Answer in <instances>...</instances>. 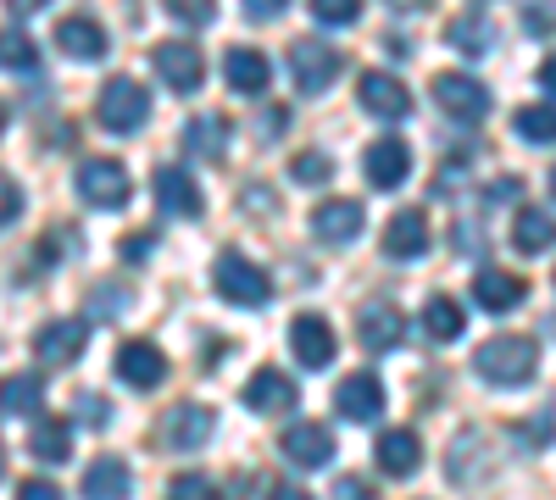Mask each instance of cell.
I'll use <instances>...</instances> for the list:
<instances>
[{
	"instance_id": "1",
	"label": "cell",
	"mask_w": 556,
	"mask_h": 500,
	"mask_svg": "<svg viewBox=\"0 0 556 500\" xmlns=\"http://www.w3.org/2000/svg\"><path fill=\"white\" fill-rule=\"evenodd\" d=\"M473 368H479V379H490V384H529V379L540 373V350H534V339H523V334H495V339H484V345L473 350Z\"/></svg>"
},
{
	"instance_id": "2",
	"label": "cell",
	"mask_w": 556,
	"mask_h": 500,
	"mask_svg": "<svg viewBox=\"0 0 556 500\" xmlns=\"http://www.w3.org/2000/svg\"><path fill=\"white\" fill-rule=\"evenodd\" d=\"M212 284H217V295H223L228 306H267V295H273V279H267L256 261H245L240 251H223V256H217Z\"/></svg>"
},
{
	"instance_id": "3",
	"label": "cell",
	"mask_w": 556,
	"mask_h": 500,
	"mask_svg": "<svg viewBox=\"0 0 556 500\" xmlns=\"http://www.w3.org/2000/svg\"><path fill=\"white\" fill-rule=\"evenodd\" d=\"M212 428H217L212 406L178 400V406H167V412L156 418V445H167V450H201L212 439Z\"/></svg>"
},
{
	"instance_id": "4",
	"label": "cell",
	"mask_w": 556,
	"mask_h": 500,
	"mask_svg": "<svg viewBox=\"0 0 556 500\" xmlns=\"http://www.w3.org/2000/svg\"><path fill=\"white\" fill-rule=\"evenodd\" d=\"M340 67H345V56L334 51V44H323V39H295L290 44V78H295L301 95H323V89L340 78Z\"/></svg>"
},
{
	"instance_id": "5",
	"label": "cell",
	"mask_w": 556,
	"mask_h": 500,
	"mask_svg": "<svg viewBox=\"0 0 556 500\" xmlns=\"http://www.w3.org/2000/svg\"><path fill=\"white\" fill-rule=\"evenodd\" d=\"M156 78L173 89V95H195V89L206 84V56H201V44H190V39H167V44H156Z\"/></svg>"
},
{
	"instance_id": "6",
	"label": "cell",
	"mask_w": 556,
	"mask_h": 500,
	"mask_svg": "<svg viewBox=\"0 0 556 500\" xmlns=\"http://www.w3.org/2000/svg\"><path fill=\"white\" fill-rule=\"evenodd\" d=\"M96 112H101V123L112 133H134L151 117V95H146V84H134V78H112V84H101Z\"/></svg>"
},
{
	"instance_id": "7",
	"label": "cell",
	"mask_w": 556,
	"mask_h": 500,
	"mask_svg": "<svg viewBox=\"0 0 556 500\" xmlns=\"http://www.w3.org/2000/svg\"><path fill=\"white\" fill-rule=\"evenodd\" d=\"M434 101H440L445 117H456V123H479V117L490 112V89H484L479 78H468V73H440V78H434Z\"/></svg>"
},
{
	"instance_id": "8",
	"label": "cell",
	"mask_w": 556,
	"mask_h": 500,
	"mask_svg": "<svg viewBox=\"0 0 556 500\" xmlns=\"http://www.w3.org/2000/svg\"><path fill=\"white\" fill-rule=\"evenodd\" d=\"M78 195L101 211L128 206V167L123 162H84L78 167Z\"/></svg>"
},
{
	"instance_id": "9",
	"label": "cell",
	"mask_w": 556,
	"mask_h": 500,
	"mask_svg": "<svg viewBox=\"0 0 556 500\" xmlns=\"http://www.w3.org/2000/svg\"><path fill=\"white\" fill-rule=\"evenodd\" d=\"M356 101L374 112L379 123H401V117H412V89H406L401 78H390V73H362Z\"/></svg>"
},
{
	"instance_id": "10",
	"label": "cell",
	"mask_w": 556,
	"mask_h": 500,
	"mask_svg": "<svg viewBox=\"0 0 556 500\" xmlns=\"http://www.w3.org/2000/svg\"><path fill=\"white\" fill-rule=\"evenodd\" d=\"M278 450H285V462H295V467H329L334 434L323 423H290L285 434H278Z\"/></svg>"
},
{
	"instance_id": "11",
	"label": "cell",
	"mask_w": 556,
	"mask_h": 500,
	"mask_svg": "<svg viewBox=\"0 0 556 500\" xmlns=\"http://www.w3.org/2000/svg\"><path fill=\"white\" fill-rule=\"evenodd\" d=\"M334 406H340V418H351V423H379V412H384V384H379V373H351V379H340Z\"/></svg>"
},
{
	"instance_id": "12",
	"label": "cell",
	"mask_w": 556,
	"mask_h": 500,
	"mask_svg": "<svg viewBox=\"0 0 556 500\" xmlns=\"http://www.w3.org/2000/svg\"><path fill=\"white\" fill-rule=\"evenodd\" d=\"M151 190H156V206H162L167 217H201V206H206L201 184H195L184 167H156Z\"/></svg>"
},
{
	"instance_id": "13",
	"label": "cell",
	"mask_w": 556,
	"mask_h": 500,
	"mask_svg": "<svg viewBox=\"0 0 556 500\" xmlns=\"http://www.w3.org/2000/svg\"><path fill=\"white\" fill-rule=\"evenodd\" d=\"M84 339H89L84 317H56V323H45L34 334V350H39V361H51V368H67V361L84 356Z\"/></svg>"
},
{
	"instance_id": "14",
	"label": "cell",
	"mask_w": 556,
	"mask_h": 500,
	"mask_svg": "<svg viewBox=\"0 0 556 500\" xmlns=\"http://www.w3.org/2000/svg\"><path fill=\"white\" fill-rule=\"evenodd\" d=\"M117 379H123L128 389H156V384L167 379V356H162L151 339H128V345L117 350Z\"/></svg>"
},
{
	"instance_id": "15",
	"label": "cell",
	"mask_w": 556,
	"mask_h": 500,
	"mask_svg": "<svg viewBox=\"0 0 556 500\" xmlns=\"http://www.w3.org/2000/svg\"><path fill=\"white\" fill-rule=\"evenodd\" d=\"M362 229H367L362 201H323V206L312 211V234H317L323 245H351Z\"/></svg>"
},
{
	"instance_id": "16",
	"label": "cell",
	"mask_w": 556,
	"mask_h": 500,
	"mask_svg": "<svg viewBox=\"0 0 556 500\" xmlns=\"http://www.w3.org/2000/svg\"><path fill=\"white\" fill-rule=\"evenodd\" d=\"M424 251H429V217L417 211V206L395 211L390 229H384V256H390V261H417Z\"/></svg>"
},
{
	"instance_id": "17",
	"label": "cell",
	"mask_w": 556,
	"mask_h": 500,
	"mask_svg": "<svg viewBox=\"0 0 556 500\" xmlns=\"http://www.w3.org/2000/svg\"><path fill=\"white\" fill-rule=\"evenodd\" d=\"M295 400H301L295 379H290V373H278V368H262V373H251V384H245V406H251V412H262V418L290 412Z\"/></svg>"
},
{
	"instance_id": "18",
	"label": "cell",
	"mask_w": 556,
	"mask_h": 500,
	"mask_svg": "<svg viewBox=\"0 0 556 500\" xmlns=\"http://www.w3.org/2000/svg\"><path fill=\"white\" fill-rule=\"evenodd\" d=\"M290 350L301 356V368H329L334 361V329L323 323L317 311H306L290 323Z\"/></svg>"
},
{
	"instance_id": "19",
	"label": "cell",
	"mask_w": 556,
	"mask_h": 500,
	"mask_svg": "<svg viewBox=\"0 0 556 500\" xmlns=\"http://www.w3.org/2000/svg\"><path fill=\"white\" fill-rule=\"evenodd\" d=\"M406 172H412V151L406 140H379V145H367V184L374 190H401L406 184Z\"/></svg>"
},
{
	"instance_id": "20",
	"label": "cell",
	"mask_w": 556,
	"mask_h": 500,
	"mask_svg": "<svg viewBox=\"0 0 556 500\" xmlns=\"http://www.w3.org/2000/svg\"><path fill=\"white\" fill-rule=\"evenodd\" d=\"M56 51L73 62H101L106 56V28L96 17H62L56 23Z\"/></svg>"
},
{
	"instance_id": "21",
	"label": "cell",
	"mask_w": 556,
	"mask_h": 500,
	"mask_svg": "<svg viewBox=\"0 0 556 500\" xmlns=\"http://www.w3.org/2000/svg\"><path fill=\"white\" fill-rule=\"evenodd\" d=\"M523 295H529V284L518 279V272L479 267V279H473V300H479L484 311H513V306H523Z\"/></svg>"
},
{
	"instance_id": "22",
	"label": "cell",
	"mask_w": 556,
	"mask_h": 500,
	"mask_svg": "<svg viewBox=\"0 0 556 500\" xmlns=\"http://www.w3.org/2000/svg\"><path fill=\"white\" fill-rule=\"evenodd\" d=\"M374 462L390 473V478H406L417 462H424V439H417L412 428H390L374 439Z\"/></svg>"
},
{
	"instance_id": "23",
	"label": "cell",
	"mask_w": 556,
	"mask_h": 500,
	"mask_svg": "<svg viewBox=\"0 0 556 500\" xmlns=\"http://www.w3.org/2000/svg\"><path fill=\"white\" fill-rule=\"evenodd\" d=\"M267 56L262 51H251V44H235V51L223 56V78H228V89H235V95H262L267 89Z\"/></svg>"
},
{
	"instance_id": "24",
	"label": "cell",
	"mask_w": 556,
	"mask_h": 500,
	"mask_svg": "<svg viewBox=\"0 0 556 500\" xmlns=\"http://www.w3.org/2000/svg\"><path fill=\"white\" fill-rule=\"evenodd\" d=\"M401 334H406V323H401V311H395V306H362V317H356V339H362V350H395Z\"/></svg>"
},
{
	"instance_id": "25",
	"label": "cell",
	"mask_w": 556,
	"mask_h": 500,
	"mask_svg": "<svg viewBox=\"0 0 556 500\" xmlns=\"http://www.w3.org/2000/svg\"><path fill=\"white\" fill-rule=\"evenodd\" d=\"M128 462L123 457H96L84 473V500H128Z\"/></svg>"
},
{
	"instance_id": "26",
	"label": "cell",
	"mask_w": 556,
	"mask_h": 500,
	"mask_svg": "<svg viewBox=\"0 0 556 500\" xmlns=\"http://www.w3.org/2000/svg\"><path fill=\"white\" fill-rule=\"evenodd\" d=\"M184 151L206 156V162H223L228 156V117H190L184 123Z\"/></svg>"
},
{
	"instance_id": "27",
	"label": "cell",
	"mask_w": 556,
	"mask_h": 500,
	"mask_svg": "<svg viewBox=\"0 0 556 500\" xmlns=\"http://www.w3.org/2000/svg\"><path fill=\"white\" fill-rule=\"evenodd\" d=\"M45 406V384L34 373H12L0 379V418H34Z\"/></svg>"
},
{
	"instance_id": "28",
	"label": "cell",
	"mask_w": 556,
	"mask_h": 500,
	"mask_svg": "<svg viewBox=\"0 0 556 500\" xmlns=\"http://www.w3.org/2000/svg\"><path fill=\"white\" fill-rule=\"evenodd\" d=\"M513 245L518 251H545V245H556V217L551 211H540V206H529V211H518L513 217Z\"/></svg>"
},
{
	"instance_id": "29",
	"label": "cell",
	"mask_w": 556,
	"mask_h": 500,
	"mask_svg": "<svg viewBox=\"0 0 556 500\" xmlns=\"http://www.w3.org/2000/svg\"><path fill=\"white\" fill-rule=\"evenodd\" d=\"M462 329H468V311H462L451 295H434L429 306H424V334L429 339H440V345H451Z\"/></svg>"
},
{
	"instance_id": "30",
	"label": "cell",
	"mask_w": 556,
	"mask_h": 500,
	"mask_svg": "<svg viewBox=\"0 0 556 500\" xmlns=\"http://www.w3.org/2000/svg\"><path fill=\"white\" fill-rule=\"evenodd\" d=\"M34 457L39 462H67L73 457V423L67 418H45L34 428Z\"/></svg>"
},
{
	"instance_id": "31",
	"label": "cell",
	"mask_w": 556,
	"mask_h": 500,
	"mask_svg": "<svg viewBox=\"0 0 556 500\" xmlns=\"http://www.w3.org/2000/svg\"><path fill=\"white\" fill-rule=\"evenodd\" d=\"M445 39L456 44L462 56H484V51H490V39H495V28H490V17L473 12V17H456V23L445 28Z\"/></svg>"
},
{
	"instance_id": "32",
	"label": "cell",
	"mask_w": 556,
	"mask_h": 500,
	"mask_svg": "<svg viewBox=\"0 0 556 500\" xmlns=\"http://www.w3.org/2000/svg\"><path fill=\"white\" fill-rule=\"evenodd\" d=\"M513 128L523 133L529 145H551L556 140V106H518Z\"/></svg>"
},
{
	"instance_id": "33",
	"label": "cell",
	"mask_w": 556,
	"mask_h": 500,
	"mask_svg": "<svg viewBox=\"0 0 556 500\" xmlns=\"http://www.w3.org/2000/svg\"><path fill=\"white\" fill-rule=\"evenodd\" d=\"M34 62H39L34 39H28L23 28H0V67H12V73H28Z\"/></svg>"
},
{
	"instance_id": "34",
	"label": "cell",
	"mask_w": 556,
	"mask_h": 500,
	"mask_svg": "<svg viewBox=\"0 0 556 500\" xmlns=\"http://www.w3.org/2000/svg\"><path fill=\"white\" fill-rule=\"evenodd\" d=\"M167 500H223V495H217V484L201 478V473H178V478L167 484Z\"/></svg>"
},
{
	"instance_id": "35",
	"label": "cell",
	"mask_w": 556,
	"mask_h": 500,
	"mask_svg": "<svg viewBox=\"0 0 556 500\" xmlns=\"http://www.w3.org/2000/svg\"><path fill=\"white\" fill-rule=\"evenodd\" d=\"M312 17H317V23L345 28V23H356V17H362V0H312Z\"/></svg>"
},
{
	"instance_id": "36",
	"label": "cell",
	"mask_w": 556,
	"mask_h": 500,
	"mask_svg": "<svg viewBox=\"0 0 556 500\" xmlns=\"http://www.w3.org/2000/svg\"><path fill=\"white\" fill-rule=\"evenodd\" d=\"M89 306H96V317H123L128 311V284H96L89 290Z\"/></svg>"
},
{
	"instance_id": "37",
	"label": "cell",
	"mask_w": 556,
	"mask_h": 500,
	"mask_svg": "<svg viewBox=\"0 0 556 500\" xmlns=\"http://www.w3.org/2000/svg\"><path fill=\"white\" fill-rule=\"evenodd\" d=\"M551 434H556V412H540L534 423L513 428V439H523V450H545V445H551Z\"/></svg>"
},
{
	"instance_id": "38",
	"label": "cell",
	"mask_w": 556,
	"mask_h": 500,
	"mask_svg": "<svg viewBox=\"0 0 556 500\" xmlns=\"http://www.w3.org/2000/svg\"><path fill=\"white\" fill-rule=\"evenodd\" d=\"M162 7H167L178 23H212V17H217V0H162Z\"/></svg>"
},
{
	"instance_id": "39",
	"label": "cell",
	"mask_w": 556,
	"mask_h": 500,
	"mask_svg": "<svg viewBox=\"0 0 556 500\" xmlns=\"http://www.w3.org/2000/svg\"><path fill=\"white\" fill-rule=\"evenodd\" d=\"M329 172H334V162L323 156V151H301L295 156V178H301V184H323Z\"/></svg>"
},
{
	"instance_id": "40",
	"label": "cell",
	"mask_w": 556,
	"mask_h": 500,
	"mask_svg": "<svg viewBox=\"0 0 556 500\" xmlns=\"http://www.w3.org/2000/svg\"><path fill=\"white\" fill-rule=\"evenodd\" d=\"M17 211H23V190L12 184L7 172H0V229H7V222H12Z\"/></svg>"
},
{
	"instance_id": "41",
	"label": "cell",
	"mask_w": 556,
	"mask_h": 500,
	"mask_svg": "<svg viewBox=\"0 0 556 500\" xmlns=\"http://www.w3.org/2000/svg\"><path fill=\"white\" fill-rule=\"evenodd\" d=\"M17 500H62V489H56V484H45V478H28V484L17 489Z\"/></svg>"
},
{
	"instance_id": "42",
	"label": "cell",
	"mask_w": 556,
	"mask_h": 500,
	"mask_svg": "<svg viewBox=\"0 0 556 500\" xmlns=\"http://www.w3.org/2000/svg\"><path fill=\"white\" fill-rule=\"evenodd\" d=\"M290 0H245V17H256V23H267V17H278Z\"/></svg>"
},
{
	"instance_id": "43",
	"label": "cell",
	"mask_w": 556,
	"mask_h": 500,
	"mask_svg": "<svg viewBox=\"0 0 556 500\" xmlns=\"http://www.w3.org/2000/svg\"><path fill=\"white\" fill-rule=\"evenodd\" d=\"M285 123H290V112H285V106H273V112L262 117V140H278V133H285Z\"/></svg>"
},
{
	"instance_id": "44",
	"label": "cell",
	"mask_w": 556,
	"mask_h": 500,
	"mask_svg": "<svg viewBox=\"0 0 556 500\" xmlns=\"http://www.w3.org/2000/svg\"><path fill=\"white\" fill-rule=\"evenodd\" d=\"M78 418H84V423H106V406H101L96 395H84V400H78Z\"/></svg>"
},
{
	"instance_id": "45",
	"label": "cell",
	"mask_w": 556,
	"mask_h": 500,
	"mask_svg": "<svg viewBox=\"0 0 556 500\" xmlns=\"http://www.w3.org/2000/svg\"><path fill=\"white\" fill-rule=\"evenodd\" d=\"M340 500H374V489H367L362 478H340Z\"/></svg>"
},
{
	"instance_id": "46",
	"label": "cell",
	"mask_w": 556,
	"mask_h": 500,
	"mask_svg": "<svg viewBox=\"0 0 556 500\" xmlns=\"http://www.w3.org/2000/svg\"><path fill=\"white\" fill-rule=\"evenodd\" d=\"M151 245H156V240H151V234H134V240H128V245H123V256H128V261H139V256H146V251H151Z\"/></svg>"
},
{
	"instance_id": "47",
	"label": "cell",
	"mask_w": 556,
	"mask_h": 500,
	"mask_svg": "<svg viewBox=\"0 0 556 500\" xmlns=\"http://www.w3.org/2000/svg\"><path fill=\"white\" fill-rule=\"evenodd\" d=\"M267 500H312V495H306V489H295V484H278Z\"/></svg>"
},
{
	"instance_id": "48",
	"label": "cell",
	"mask_w": 556,
	"mask_h": 500,
	"mask_svg": "<svg viewBox=\"0 0 556 500\" xmlns=\"http://www.w3.org/2000/svg\"><path fill=\"white\" fill-rule=\"evenodd\" d=\"M540 84H545L551 95H556V56H545V62H540Z\"/></svg>"
},
{
	"instance_id": "49",
	"label": "cell",
	"mask_w": 556,
	"mask_h": 500,
	"mask_svg": "<svg viewBox=\"0 0 556 500\" xmlns=\"http://www.w3.org/2000/svg\"><path fill=\"white\" fill-rule=\"evenodd\" d=\"M7 7H12V12H23V17H28V12H39V7H51V0H7Z\"/></svg>"
},
{
	"instance_id": "50",
	"label": "cell",
	"mask_w": 556,
	"mask_h": 500,
	"mask_svg": "<svg viewBox=\"0 0 556 500\" xmlns=\"http://www.w3.org/2000/svg\"><path fill=\"white\" fill-rule=\"evenodd\" d=\"M395 12H417V7H429V0H390Z\"/></svg>"
},
{
	"instance_id": "51",
	"label": "cell",
	"mask_w": 556,
	"mask_h": 500,
	"mask_svg": "<svg viewBox=\"0 0 556 500\" xmlns=\"http://www.w3.org/2000/svg\"><path fill=\"white\" fill-rule=\"evenodd\" d=\"M0 133H7V106H0Z\"/></svg>"
},
{
	"instance_id": "52",
	"label": "cell",
	"mask_w": 556,
	"mask_h": 500,
	"mask_svg": "<svg viewBox=\"0 0 556 500\" xmlns=\"http://www.w3.org/2000/svg\"><path fill=\"white\" fill-rule=\"evenodd\" d=\"M551 195H556V167H551Z\"/></svg>"
},
{
	"instance_id": "53",
	"label": "cell",
	"mask_w": 556,
	"mask_h": 500,
	"mask_svg": "<svg viewBox=\"0 0 556 500\" xmlns=\"http://www.w3.org/2000/svg\"><path fill=\"white\" fill-rule=\"evenodd\" d=\"M0 473H7V457H0Z\"/></svg>"
}]
</instances>
